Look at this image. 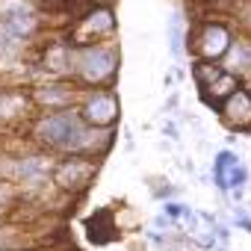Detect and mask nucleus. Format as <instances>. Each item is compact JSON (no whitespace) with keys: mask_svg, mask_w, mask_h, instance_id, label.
I'll list each match as a JSON object with an SVG mask.
<instances>
[{"mask_svg":"<svg viewBox=\"0 0 251 251\" xmlns=\"http://www.w3.org/2000/svg\"><path fill=\"white\" fill-rule=\"evenodd\" d=\"M27 127V136L30 142L39 148V151H48L53 157L65 154L77 127H80V115H77V106L74 109H56V112H39L33 115Z\"/></svg>","mask_w":251,"mask_h":251,"instance_id":"f257e3e1","label":"nucleus"},{"mask_svg":"<svg viewBox=\"0 0 251 251\" xmlns=\"http://www.w3.org/2000/svg\"><path fill=\"white\" fill-rule=\"evenodd\" d=\"M118 48L109 42L100 45H89V48H77L74 56V83L80 89H109V83L118 74Z\"/></svg>","mask_w":251,"mask_h":251,"instance_id":"f03ea898","label":"nucleus"},{"mask_svg":"<svg viewBox=\"0 0 251 251\" xmlns=\"http://www.w3.org/2000/svg\"><path fill=\"white\" fill-rule=\"evenodd\" d=\"M100 157H83V154H59L50 169V180L65 195H80L98 175Z\"/></svg>","mask_w":251,"mask_h":251,"instance_id":"7ed1b4c3","label":"nucleus"},{"mask_svg":"<svg viewBox=\"0 0 251 251\" xmlns=\"http://www.w3.org/2000/svg\"><path fill=\"white\" fill-rule=\"evenodd\" d=\"M30 103L39 112H56V109H74L83 89L74 80H33L27 86Z\"/></svg>","mask_w":251,"mask_h":251,"instance_id":"20e7f679","label":"nucleus"},{"mask_svg":"<svg viewBox=\"0 0 251 251\" xmlns=\"http://www.w3.org/2000/svg\"><path fill=\"white\" fill-rule=\"evenodd\" d=\"M112 33H115V15H112V9L109 6H92L89 12H83L71 24L65 42L71 48H89V45L106 42Z\"/></svg>","mask_w":251,"mask_h":251,"instance_id":"39448f33","label":"nucleus"},{"mask_svg":"<svg viewBox=\"0 0 251 251\" xmlns=\"http://www.w3.org/2000/svg\"><path fill=\"white\" fill-rule=\"evenodd\" d=\"M118 98L115 92L109 89H83L80 100H77V115L83 124H89V127H106L112 130L115 121H118Z\"/></svg>","mask_w":251,"mask_h":251,"instance_id":"423d86ee","label":"nucleus"},{"mask_svg":"<svg viewBox=\"0 0 251 251\" xmlns=\"http://www.w3.org/2000/svg\"><path fill=\"white\" fill-rule=\"evenodd\" d=\"M233 42V30L225 21H204L192 33V50L204 62H222Z\"/></svg>","mask_w":251,"mask_h":251,"instance_id":"0eeeda50","label":"nucleus"},{"mask_svg":"<svg viewBox=\"0 0 251 251\" xmlns=\"http://www.w3.org/2000/svg\"><path fill=\"white\" fill-rule=\"evenodd\" d=\"M219 115H222V121L227 124L230 130H251V92L248 89H236L222 106H219Z\"/></svg>","mask_w":251,"mask_h":251,"instance_id":"6e6552de","label":"nucleus"},{"mask_svg":"<svg viewBox=\"0 0 251 251\" xmlns=\"http://www.w3.org/2000/svg\"><path fill=\"white\" fill-rule=\"evenodd\" d=\"M24 115L33 118V103H30L27 89L0 86V124H15Z\"/></svg>","mask_w":251,"mask_h":251,"instance_id":"1a4fd4ad","label":"nucleus"},{"mask_svg":"<svg viewBox=\"0 0 251 251\" xmlns=\"http://www.w3.org/2000/svg\"><path fill=\"white\" fill-rule=\"evenodd\" d=\"M239 86H242V80H239L236 74H230V71L222 68V74H219L213 83H207L204 89H198V92H201V100H204V103H210L213 109H219V106H222V103L239 89Z\"/></svg>","mask_w":251,"mask_h":251,"instance_id":"9d476101","label":"nucleus"},{"mask_svg":"<svg viewBox=\"0 0 251 251\" xmlns=\"http://www.w3.org/2000/svg\"><path fill=\"white\" fill-rule=\"evenodd\" d=\"M225 71H230V74H245V71H251V39H233L230 42V48H227V53H225V59L219 62Z\"/></svg>","mask_w":251,"mask_h":251,"instance_id":"9b49d317","label":"nucleus"},{"mask_svg":"<svg viewBox=\"0 0 251 251\" xmlns=\"http://www.w3.org/2000/svg\"><path fill=\"white\" fill-rule=\"evenodd\" d=\"M183 48H186V27H183V15L180 12H172L169 15V50L175 59L183 56Z\"/></svg>","mask_w":251,"mask_h":251,"instance_id":"f8f14e48","label":"nucleus"},{"mask_svg":"<svg viewBox=\"0 0 251 251\" xmlns=\"http://www.w3.org/2000/svg\"><path fill=\"white\" fill-rule=\"evenodd\" d=\"M192 74H195V80H198V89H204L207 83H213V80L222 74V65H219V62H204V59H198V62L192 65Z\"/></svg>","mask_w":251,"mask_h":251,"instance_id":"ddd939ff","label":"nucleus"},{"mask_svg":"<svg viewBox=\"0 0 251 251\" xmlns=\"http://www.w3.org/2000/svg\"><path fill=\"white\" fill-rule=\"evenodd\" d=\"M233 163H239V157H236L233 151H219V154H216V166H213V169H216V172H222V169H230Z\"/></svg>","mask_w":251,"mask_h":251,"instance_id":"4468645a","label":"nucleus"},{"mask_svg":"<svg viewBox=\"0 0 251 251\" xmlns=\"http://www.w3.org/2000/svg\"><path fill=\"white\" fill-rule=\"evenodd\" d=\"M186 210H189L186 204H166V207H163V216H169V219H183Z\"/></svg>","mask_w":251,"mask_h":251,"instance_id":"2eb2a0df","label":"nucleus"},{"mask_svg":"<svg viewBox=\"0 0 251 251\" xmlns=\"http://www.w3.org/2000/svg\"><path fill=\"white\" fill-rule=\"evenodd\" d=\"M236 225H239L242 230H248V233H251V216H248V213H242V210H236Z\"/></svg>","mask_w":251,"mask_h":251,"instance_id":"dca6fc26","label":"nucleus"},{"mask_svg":"<svg viewBox=\"0 0 251 251\" xmlns=\"http://www.w3.org/2000/svg\"><path fill=\"white\" fill-rule=\"evenodd\" d=\"M163 133H166L169 139H180V130L175 127V124H172V121H166V127H163Z\"/></svg>","mask_w":251,"mask_h":251,"instance_id":"f3484780","label":"nucleus"},{"mask_svg":"<svg viewBox=\"0 0 251 251\" xmlns=\"http://www.w3.org/2000/svg\"><path fill=\"white\" fill-rule=\"evenodd\" d=\"M154 225H157L160 230H169V227H172V219H169V216H157V222H154Z\"/></svg>","mask_w":251,"mask_h":251,"instance_id":"a211bd4d","label":"nucleus"},{"mask_svg":"<svg viewBox=\"0 0 251 251\" xmlns=\"http://www.w3.org/2000/svg\"><path fill=\"white\" fill-rule=\"evenodd\" d=\"M89 6H112V0H83Z\"/></svg>","mask_w":251,"mask_h":251,"instance_id":"6ab92c4d","label":"nucleus"},{"mask_svg":"<svg viewBox=\"0 0 251 251\" xmlns=\"http://www.w3.org/2000/svg\"><path fill=\"white\" fill-rule=\"evenodd\" d=\"M0 225H3V207H0Z\"/></svg>","mask_w":251,"mask_h":251,"instance_id":"aec40b11","label":"nucleus"},{"mask_svg":"<svg viewBox=\"0 0 251 251\" xmlns=\"http://www.w3.org/2000/svg\"><path fill=\"white\" fill-rule=\"evenodd\" d=\"M0 59H3V42H0Z\"/></svg>","mask_w":251,"mask_h":251,"instance_id":"412c9836","label":"nucleus"},{"mask_svg":"<svg viewBox=\"0 0 251 251\" xmlns=\"http://www.w3.org/2000/svg\"><path fill=\"white\" fill-rule=\"evenodd\" d=\"M216 251H227V248H219V245H216Z\"/></svg>","mask_w":251,"mask_h":251,"instance_id":"4be33fe9","label":"nucleus"}]
</instances>
